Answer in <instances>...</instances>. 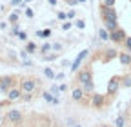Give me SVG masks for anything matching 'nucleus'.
Instances as JSON below:
<instances>
[{"instance_id": "1", "label": "nucleus", "mask_w": 131, "mask_h": 127, "mask_svg": "<svg viewBox=\"0 0 131 127\" xmlns=\"http://www.w3.org/2000/svg\"><path fill=\"white\" fill-rule=\"evenodd\" d=\"M77 80L80 82V85H82V89H84V93H93L95 84H93V73H91V69H89V67L78 71Z\"/></svg>"}, {"instance_id": "2", "label": "nucleus", "mask_w": 131, "mask_h": 127, "mask_svg": "<svg viewBox=\"0 0 131 127\" xmlns=\"http://www.w3.org/2000/svg\"><path fill=\"white\" fill-rule=\"evenodd\" d=\"M37 85H38V80H37V78H24V80L20 82L22 93H33V91L37 89Z\"/></svg>"}, {"instance_id": "3", "label": "nucleus", "mask_w": 131, "mask_h": 127, "mask_svg": "<svg viewBox=\"0 0 131 127\" xmlns=\"http://www.w3.org/2000/svg\"><path fill=\"white\" fill-rule=\"evenodd\" d=\"M88 56H89V49H82V51L78 53V56H77V58L73 60V64H71V71H73V73H77V71L80 69V64L84 62Z\"/></svg>"}, {"instance_id": "4", "label": "nucleus", "mask_w": 131, "mask_h": 127, "mask_svg": "<svg viewBox=\"0 0 131 127\" xmlns=\"http://www.w3.org/2000/svg\"><path fill=\"white\" fill-rule=\"evenodd\" d=\"M22 111L20 109H9L7 111V115H6V120L9 122V123H20L22 122Z\"/></svg>"}, {"instance_id": "5", "label": "nucleus", "mask_w": 131, "mask_h": 127, "mask_svg": "<svg viewBox=\"0 0 131 127\" xmlns=\"http://www.w3.org/2000/svg\"><path fill=\"white\" fill-rule=\"evenodd\" d=\"M126 38H127L126 31H124V29H120V27L109 33V40H113L115 44H124V40H126Z\"/></svg>"}, {"instance_id": "6", "label": "nucleus", "mask_w": 131, "mask_h": 127, "mask_svg": "<svg viewBox=\"0 0 131 127\" xmlns=\"http://www.w3.org/2000/svg\"><path fill=\"white\" fill-rule=\"evenodd\" d=\"M100 15H102V20H117V18H118L117 9H115V7H106V6H102V7H100Z\"/></svg>"}, {"instance_id": "7", "label": "nucleus", "mask_w": 131, "mask_h": 127, "mask_svg": "<svg viewBox=\"0 0 131 127\" xmlns=\"http://www.w3.org/2000/svg\"><path fill=\"white\" fill-rule=\"evenodd\" d=\"M122 87L120 84V76H113L111 80L107 82V94H117V91Z\"/></svg>"}, {"instance_id": "8", "label": "nucleus", "mask_w": 131, "mask_h": 127, "mask_svg": "<svg viewBox=\"0 0 131 127\" xmlns=\"http://www.w3.org/2000/svg\"><path fill=\"white\" fill-rule=\"evenodd\" d=\"M91 105L95 109H102L106 105V94H93L91 96Z\"/></svg>"}, {"instance_id": "9", "label": "nucleus", "mask_w": 131, "mask_h": 127, "mask_svg": "<svg viewBox=\"0 0 131 127\" xmlns=\"http://www.w3.org/2000/svg\"><path fill=\"white\" fill-rule=\"evenodd\" d=\"M6 94H7V100H9V102H16V100H20V96H22L24 93H22L20 87H11Z\"/></svg>"}, {"instance_id": "10", "label": "nucleus", "mask_w": 131, "mask_h": 127, "mask_svg": "<svg viewBox=\"0 0 131 127\" xmlns=\"http://www.w3.org/2000/svg\"><path fill=\"white\" fill-rule=\"evenodd\" d=\"M11 87H13V78H11V76L0 78V93H7Z\"/></svg>"}, {"instance_id": "11", "label": "nucleus", "mask_w": 131, "mask_h": 127, "mask_svg": "<svg viewBox=\"0 0 131 127\" xmlns=\"http://www.w3.org/2000/svg\"><path fill=\"white\" fill-rule=\"evenodd\" d=\"M42 98H44L47 104H51V105H58V104H60V100H58L57 96H53L51 91H44V93H42Z\"/></svg>"}, {"instance_id": "12", "label": "nucleus", "mask_w": 131, "mask_h": 127, "mask_svg": "<svg viewBox=\"0 0 131 127\" xmlns=\"http://www.w3.org/2000/svg\"><path fill=\"white\" fill-rule=\"evenodd\" d=\"M84 89H82V87H75L73 89V94H71V98L75 100V102H82V100H84Z\"/></svg>"}, {"instance_id": "13", "label": "nucleus", "mask_w": 131, "mask_h": 127, "mask_svg": "<svg viewBox=\"0 0 131 127\" xmlns=\"http://www.w3.org/2000/svg\"><path fill=\"white\" fill-rule=\"evenodd\" d=\"M118 60L122 66H131V53H118Z\"/></svg>"}, {"instance_id": "14", "label": "nucleus", "mask_w": 131, "mask_h": 127, "mask_svg": "<svg viewBox=\"0 0 131 127\" xmlns=\"http://www.w3.org/2000/svg\"><path fill=\"white\" fill-rule=\"evenodd\" d=\"M104 27L111 33V31L118 29V22H117V20H104Z\"/></svg>"}, {"instance_id": "15", "label": "nucleus", "mask_w": 131, "mask_h": 127, "mask_svg": "<svg viewBox=\"0 0 131 127\" xmlns=\"http://www.w3.org/2000/svg\"><path fill=\"white\" fill-rule=\"evenodd\" d=\"M98 38H100L102 42L109 40V31H107L106 27H100V29H98Z\"/></svg>"}, {"instance_id": "16", "label": "nucleus", "mask_w": 131, "mask_h": 127, "mask_svg": "<svg viewBox=\"0 0 131 127\" xmlns=\"http://www.w3.org/2000/svg\"><path fill=\"white\" fill-rule=\"evenodd\" d=\"M115 127H126V118L120 115V116H117L115 118V123H113Z\"/></svg>"}, {"instance_id": "17", "label": "nucleus", "mask_w": 131, "mask_h": 127, "mask_svg": "<svg viewBox=\"0 0 131 127\" xmlns=\"http://www.w3.org/2000/svg\"><path fill=\"white\" fill-rule=\"evenodd\" d=\"M37 36H40V38H49V36H51V29H42V31H37Z\"/></svg>"}, {"instance_id": "18", "label": "nucleus", "mask_w": 131, "mask_h": 127, "mask_svg": "<svg viewBox=\"0 0 131 127\" xmlns=\"http://www.w3.org/2000/svg\"><path fill=\"white\" fill-rule=\"evenodd\" d=\"M44 74H46V78H49V80H55V71L51 67H44Z\"/></svg>"}, {"instance_id": "19", "label": "nucleus", "mask_w": 131, "mask_h": 127, "mask_svg": "<svg viewBox=\"0 0 131 127\" xmlns=\"http://www.w3.org/2000/svg\"><path fill=\"white\" fill-rule=\"evenodd\" d=\"M120 84H122V87H129L131 89V76H122Z\"/></svg>"}, {"instance_id": "20", "label": "nucleus", "mask_w": 131, "mask_h": 127, "mask_svg": "<svg viewBox=\"0 0 131 127\" xmlns=\"http://www.w3.org/2000/svg\"><path fill=\"white\" fill-rule=\"evenodd\" d=\"M26 51H27L29 55L35 53V51H37V44H35V42H27V44H26Z\"/></svg>"}, {"instance_id": "21", "label": "nucleus", "mask_w": 131, "mask_h": 127, "mask_svg": "<svg viewBox=\"0 0 131 127\" xmlns=\"http://www.w3.org/2000/svg\"><path fill=\"white\" fill-rule=\"evenodd\" d=\"M51 49H53V45H51V44H44V45L40 47V55L44 56L46 53H49V51H51Z\"/></svg>"}, {"instance_id": "22", "label": "nucleus", "mask_w": 131, "mask_h": 127, "mask_svg": "<svg viewBox=\"0 0 131 127\" xmlns=\"http://www.w3.org/2000/svg\"><path fill=\"white\" fill-rule=\"evenodd\" d=\"M9 22L11 24H18V11H15V13L9 15Z\"/></svg>"}, {"instance_id": "23", "label": "nucleus", "mask_w": 131, "mask_h": 127, "mask_svg": "<svg viewBox=\"0 0 131 127\" xmlns=\"http://www.w3.org/2000/svg\"><path fill=\"white\" fill-rule=\"evenodd\" d=\"M58 58V53H55V55H44V60L46 62H53V60H57Z\"/></svg>"}, {"instance_id": "24", "label": "nucleus", "mask_w": 131, "mask_h": 127, "mask_svg": "<svg viewBox=\"0 0 131 127\" xmlns=\"http://www.w3.org/2000/svg\"><path fill=\"white\" fill-rule=\"evenodd\" d=\"M49 91H51V94H53V96H58V94L62 93V91H60V87H57L55 84L51 85V89H49Z\"/></svg>"}, {"instance_id": "25", "label": "nucleus", "mask_w": 131, "mask_h": 127, "mask_svg": "<svg viewBox=\"0 0 131 127\" xmlns=\"http://www.w3.org/2000/svg\"><path fill=\"white\" fill-rule=\"evenodd\" d=\"M71 27H73V24H71L69 20H64V24H62V29H64V31H69Z\"/></svg>"}, {"instance_id": "26", "label": "nucleus", "mask_w": 131, "mask_h": 127, "mask_svg": "<svg viewBox=\"0 0 131 127\" xmlns=\"http://www.w3.org/2000/svg\"><path fill=\"white\" fill-rule=\"evenodd\" d=\"M124 45H126V49H127V53H131V36H127V38L124 40Z\"/></svg>"}, {"instance_id": "27", "label": "nucleus", "mask_w": 131, "mask_h": 127, "mask_svg": "<svg viewBox=\"0 0 131 127\" xmlns=\"http://www.w3.org/2000/svg\"><path fill=\"white\" fill-rule=\"evenodd\" d=\"M75 26H77L78 29H86V22L82 20V18H80V20H77V22H75Z\"/></svg>"}, {"instance_id": "28", "label": "nucleus", "mask_w": 131, "mask_h": 127, "mask_svg": "<svg viewBox=\"0 0 131 127\" xmlns=\"http://www.w3.org/2000/svg\"><path fill=\"white\" fill-rule=\"evenodd\" d=\"M102 6H106V7H115V0H104Z\"/></svg>"}, {"instance_id": "29", "label": "nucleus", "mask_w": 131, "mask_h": 127, "mask_svg": "<svg viewBox=\"0 0 131 127\" xmlns=\"http://www.w3.org/2000/svg\"><path fill=\"white\" fill-rule=\"evenodd\" d=\"M51 45H53V51H62V47H64L60 42H55V44H51Z\"/></svg>"}, {"instance_id": "30", "label": "nucleus", "mask_w": 131, "mask_h": 127, "mask_svg": "<svg viewBox=\"0 0 131 127\" xmlns=\"http://www.w3.org/2000/svg\"><path fill=\"white\" fill-rule=\"evenodd\" d=\"M24 11H26V17H27V18H33V15H35V13H33V9H31V7H26Z\"/></svg>"}, {"instance_id": "31", "label": "nucleus", "mask_w": 131, "mask_h": 127, "mask_svg": "<svg viewBox=\"0 0 131 127\" xmlns=\"http://www.w3.org/2000/svg\"><path fill=\"white\" fill-rule=\"evenodd\" d=\"M57 17H58V20H68V15L62 13V11H58V13H57Z\"/></svg>"}, {"instance_id": "32", "label": "nucleus", "mask_w": 131, "mask_h": 127, "mask_svg": "<svg viewBox=\"0 0 131 127\" xmlns=\"http://www.w3.org/2000/svg\"><path fill=\"white\" fill-rule=\"evenodd\" d=\"M66 15H68V20H71V18H75V15H77V13H75V9H69Z\"/></svg>"}, {"instance_id": "33", "label": "nucleus", "mask_w": 131, "mask_h": 127, "mask_svg": "<svg viewBox=\"0 0 131 127\" xmlns=\"http://www.w3.org/2000/svg\"><path fill=\"white\" fill-rule=\"evenodd\" d=\"M16 36H18L20 40H27V33H24V31H20V33L16 35Z\"/></svg>"}, {"instance_id": "34", "label": "nucleus", "mask_w": 131, "mask_h": 127, "mask_svg": "<svg viewBox=\"0 0 131 127\" xmlns=\"http://www.w3.org/2000/svg\"><path fill=\"white\" fill-rule=\"evenodd\" d=\"M24 0H11V6H20Z\"/></svg>"}, {"instance_id": "35", "label": "nucleus", "mask_w": 131, "mask_h": 127, "mask_svg": "<svg viewBox=\"0 0 131 127\" xmlns=\"http://www.w3.org/2000/svg\"><path fill=\"white\" fill-rule=\"evenodd\" d=\"M64 78V73H58V74H55V80H62Z\"/></svg>"}, {"instance_id": "36", "label": "nucleus", "mask_w": 131, "mask_h": 127, "mask_svg": "<svg viewBox=\"0 0 131 127\" xmlns=\"http://www.w3.org/2000/svg\"><path fill=\"white\" fill-rule=\"evenodd\" d=\"M66 2L71 4V6H77V4H78V0H66Z\"/></svg>"}, {"instance_id": "37", "label": "nucleus", "mask_w": 131, "mask_h": 127, "mask_svg": "<svg viewBox=\"0 0 131 127\" xmlns=\"http://www.w3.org/2000/svg\"><path fill=\"white\" fill-rule=\"evenodd\" d=\"M60 91H62V93H64V91H68V85H66V84H62V85H60Z\"/></svg>"}, {"instance_id": "38", "label": "nucleus", "mask_w": 131, "mask_h": 127, "mask_svg": "<svg viewBox=\"0 0 131 127\" xmlns=\"http://www.w3.org/2000/svg\"><path fill=\"white\" fill-rule=\"evenodd\" d=\"M47 2H49V6H57L58 0H47Z\"/></svg>"}, {"instance_id": "39", "label": "nucleus", "mask_w": 131, "mask_h": 127, "mask_svg": "<svg viewBox=\"0 0 131 127\" xmlns=\"http://www.w3.org/2000/svg\"><path fill=\"white\" fill-rule=\"evenodd\" d=\"M73 127H84V125H82V123H75Z\"/></svg>"}, {"instance_id": "40", "label": "nucleus", "mask_w": 131, "mask_h": 127, "mask_svg": "<svg viewBox=\"0 0 131 127\" xmlns=\"http://www.w3.org/2000/svg\"><path fill=\"white\" fill-rule=\"evenodd\" d=\"M88 2V0H78V4H86Z\"/></svg>"}, {"instance_id": "41", "label": "nucleus", "mask_w": 131, "mask_h": 127, "mask_svg": "<svg viewBox=\"0 0 131 127\" xmlns=\"http://www.w3.org/2000/svg\"><path fill=\"white\" fill-rule=\"evenodd\" d=\"M2 107H4V102H0V109H2Z\"/></svg>"}, {"instance_id": "42", "label": "nucleus", "mask_w": 131, "mask_h": 127, "mask_svg": "<svg viewBox=\"0 0 131 127\" xmlns=\"http://www.w3.org/2000/svg\"><path fill=\"white\" fill-rule=\"evenodd\" d=\"M98 127H111V125H98Z\"/></svg>"}, {"instance_id": "43", "label": "nucleus", "mask_w": 131, "mask_h": 127, "mask_svg": "<svg viewBox=\"0 0 131 127\" xmlns=\"http://www.w3.org/2000/svg\"><path fill=\"white\" fill-rule=\"evenodd\" d=\"M24 2H31V0H24Z\"/></svg>"}, {"instance_id": "44", "label": "nucleus", "mask_w": 131, "mask_h": 127, "mask_svg": "<svg viewBox=\"0 0 131 127\" xmlns=\"http://www.w3.org/2000/svg\"><path fill=\"white\" fill-rule=\"evenodd\" d=\"M0 122H2V116H0Z\"/></svg>"}, {"instance_id": "45", "label": "nucleus", "mask_w": 131, "mask_h": 127, "mask_svg": "<svg viewBox=\"0 0 131 127\" xmlns=\"http://www.w3.org/2000/svg\"><path fill=\"white\" fill-rule=\"evenodd\" d=\"M129 2H131V0H129Z\"/></svg>"}, {"instance_id": "46", "label": "nucleus", "mask_w": 131, "mask_h": 127, "mask_svg": "<svg viewBox=\"0 0 131 127\" xmlns=\"http://www.w3.org/2000/svg\"><path fill=\"white\" fill-rule=\"evenodd\" d=\"M129 127H131V125H129Z\"/></svg>"}]
</instances>
